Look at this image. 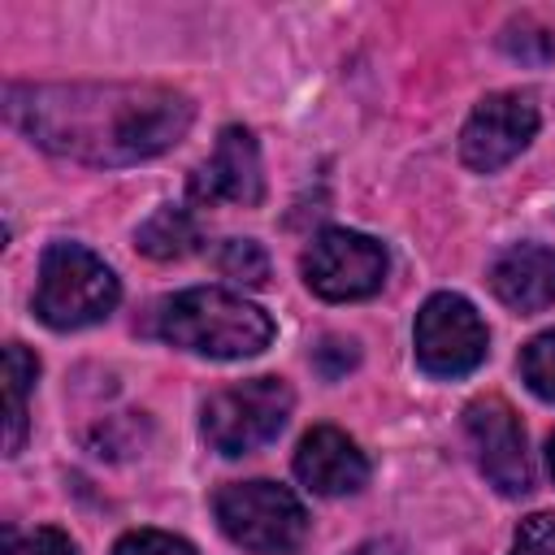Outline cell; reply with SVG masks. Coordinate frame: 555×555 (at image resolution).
<instances>
[{"instance_id": "6da1fadb", "label": "cell", "mask_w": 555, "mask_h": 555, "mask_svg": "<svg viewBox=\"0 0 555 555\" xmlns=\"http://www.w3.org/2000/svg\"><path fill=\"white\" fill-rule=\"evenodd\" d=\"M4 117L52 156L139 165L182 143L195 104L165 82H9Z\"/></svg>"}, {"instance_id": "7a4b0ae2", "label": "cell", "mask_w": 555, "mask_h": 555, "mask_svg": "<svg viewBox=\"0 0 555 555\" xmlns=\"http://www.w3.org/2000/svg\"><path fill=\"white\" fill-rule=\"evenodd\" d=\"M156 334L191 356L208 360H247L273 343V317L221 286H191L160 304Z\"/></svg>"}, {"instance_id": "3957f363", "label": "cell", "mask_w": 555, "mask_h": 555, "mask_svg": "<svg viewBox=\"0 0 555 555\" xmlns=\"http://www.w3.org/2000/svg\"><path fill=\"white\" fill-rule=\"evenodd\" d=\"M121 299L117 273L82 243H48L39 256L35 317L52 330H82L104 321Z\"/></svg>"}, {"instance_id": "277c9868", "label": "cell", "mask_w": 555, "mask_h": 555, "mask_svg": "<svg viewBox=\"0 0 555 555\" xmlns=\"http://www.w3.org/2000/svg\"><path fill=\"white\" fill-rule=\"evenodd\" d=\"M221 533L251 555H295L308 538L304 503L278 481H230L212 494Z\"/></svg>"}, {"instance_id": "5b68a950", "label": "cell", "mask_w": 555, "mask_h": 555, "mask_svg": "<svg viewBox=\"0 0 555 555\" xmlns=\"http://www.w3.org/2000/svg\"><path fill=\"white\" fill-rule=\"evenodd\" d=\"M291 408H295V395L282 377H247V382H234V386L208 395L199 429L212 451L247 455L286 429Z\"/></svg>"}, {"instance_id": "8992f818", "label": "cell", "mask_w": 555, "mask_h": 555, "mask_svg": "<svg viewBox=\"0 0 555 555\" xmlns=\"http://www.w3.org/2000/svg\"><path fill=\"white\" fill-rule=\"evenodd\" d=\"M412 347L429 377H468L490 351V330L464 295L438 291L416 312Z\"/></svg>"}, {"instance_id": "52a82bcc", "label": "cell", "mask_w": 555, "mask_h": 555, "mask_svg": "<svg viewBox=\"0 0 555 555\" xmlns=\"http://www.w3.org/2000/svg\"><path fill=\"white\" fill-rule=\"evenodd\" d=\"M386 269H390L386 247L373 234L343 230V225L321 230L304 251L308 291L330 299V304H351V299L377 295L386 282Z\"/></svg>"}, {"instance_id": "ba28073f", "label": "cell", "mask_w": 555, "mask_h": 555, "mask_svg": "<svg viewBox=\"0 0 555 555\" xmlns=\"http://www.w3.org/2000/svg\"><path fill=\"white\" fill-rule=\"evenodd\" d=\"M538 104L529 91H490L460 130V156L477 173H494L516 160L538 134Z\"/></svg>"}, {"instance_id": "9c48e42d", "label": "cell", "mask_w": 555, "mask_h": 555, "mask_svg": "<svg viewBox=\"0 0 555 555\" xmlns=\"http://www.w3.org/2000/svg\"><path fill=\"white\" fill-rule=\"evenodd\" d=\"M464 434L473 442V455H477V468L486 473V481L516 499L533 486V473H529V455H525V429H520V416L512 412L507 399L499 395H481L464 408Z\"/></svg>"}, {"instance_id": "30bf717a", "label": "cell", "mask_w": 555, "mask_h": 555, "mask_svg": "<svg viewBox=\"0 0 555 555\" xmlns=\"http://www.w3.org/2000/svg\"><path fill=\"white\" fill-rule=\"evenodd\" d=\"M195 204H238L256 208L264 199V169H260V143L247 126H225L217 134V147L204 165H195L186 182Z\"/></svg>"}, {"instance_id": "8fae6325", "label": "cell", "mask_w": 555, "mask_h": 555, "mask_svg": "<svg viewBox=\"0 0 555 555\" xmlns=\"http://www.w3.org/2000/svg\"><path fill=\"white\" fill-rule=\"evenodd\" d=\"M295 477L321 494V499H338V494H356L369 481V455L356 447V438H347L334 425H312L299 447H295Z\"/></svg>"}, {"instance_id": "7c38bea8", "label": "cell", "mask_w": 555, "mask_h": 555, "mask_svg": "<svg viewBox=\"0 0 555 555\" xmlns=\"http://www.w3.org/2000/svg\"><path fill=\"white\" fill-rule=\"evenodd\" d=\"M490 291L512 312H542L555 304V251L538 243H516L494 256Z\"/></svg>"}, {"instance_id": "4fadbf2b", "label": "cell", "mask_w": 555, "mask_h": 555, "mask_svg": "<svg viewBox=\"0 0 555 555\" xmlns=\"http://www.w3.org/2000/svg\"><path fill=\"white\" fill-rule=\"evenodd\" d=\"M134 243H139V251L152 256V260H182V256L199 251L204 230H199V221H195L191 208H182V204H160V208L134 230Z\"/></svg>"}, {"instance_id": "5bb4252c", "label": "cell", "mask_w": 555, "mask_h": 555, "mask_svg": "<svg viewBox=\"0 0 555 555\" xmlns=\"http://www.w3.org/2000/svg\"><path fill=\"white\" fill-rule=\"evenodd\" d=\"M39 356L22 343L4 347V455H17L26 442V395L35 390Z\"/></svg>"}, {"instance_id": "9a60e30c", "label": "cell", "mask_w": 555, "mask_h": 555, "mask_svg": "<svg viewBox=\"0 0 555 555\" xmlns=\"http://www.w3.org/2000/svg\"><path fill=\"white\" fill-rule=\"evenodd\" d=\"M217 269L230 282H243V286H264L269 282V256H264V247L256 238H230L217 251Z\"/></svg>"}, {"instance_id": "2e32d148", "label": "cell", "mask_w": 555, "mask_h": 555, "mask_svg": "<svg viewBox=\"0 0 555 555\" xmlns=\"http://www.w3.org/2000/svg\"><path fill=\"white\" fill-rule=\"evenodd\" d=\"M520 377H525V386L538 399L555 403V330H546V334H538V338L525 343V351H520Z\"/></svg>"}, {"instance_id": "e0dca14e", "label": "cell", "mask_w": 555, "mask_h": 555, "mask_svg": "<svg viewBox=\"0 0 555 555\" xmlns=\"http://www.w3.org/2000/svg\"><path fill=\"white\" fill-rule=\"evenodd\" d=\"M4 555H78L74 538L56 525H39V529H4Z\"/></svg>"}, {"instance_id": "ac0fdd59", "label": "cell", "mask_w": 555, "mask_h": 555, "mask_svg": "<svg viewBox=\"0 0 555 555\" xmlns=\"http://www.w3.org/2000/svg\"><path fill=\"white\" fill-rule=\"evenodd\" d=\"M113 555H195V546L165 529H130L117 538Z\"/></svg>"}, {"instance_id": "d6986e66", "label": "cell", "mask_w": 555, "mask_h": 555, "mask_svg": "<svg viewBox=\"0 0 555 555\" xmlns=\"http://www.w3.org/2000/svg\"><path fill=\"white\" fill-rule=\"evenodd\" d=\"M507 555H555V512H533L516 525Z\"/></svg>"}, {"instance_id": "ffe728a7", "label": "cell", "mask_w": 555, "mask_h": 555, "mask_svg": "<svg viewBox=\"0 0 555 555\" xmlns=\"http://www.w3.org/2000/svg\"><path fill=\"white\" fill-rule=\"evenodd\" d=\"M356 343L351 338H338V334H330V338H321V347L312 351V360H317V369L325 373V377H343L351 364H356Z\"/></svg>"}, {"instance_id": "44dd1931", "label": "cell", "mask_w": 555, "mask_h": 555, "mask_svg": "<svg viewBox=\"0 0 555 555\" xmlns=\"http://www.w3.org/2000/svg\"><path fill=\"white\" fill-rule=\"evenodd\" d=\"M546 464H551V477H555V434H551V442H546Z\"/></svg>"}]
</instances>
